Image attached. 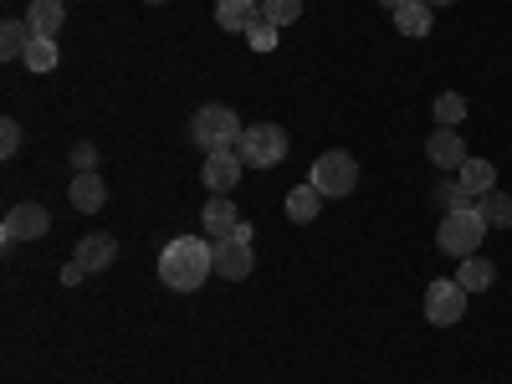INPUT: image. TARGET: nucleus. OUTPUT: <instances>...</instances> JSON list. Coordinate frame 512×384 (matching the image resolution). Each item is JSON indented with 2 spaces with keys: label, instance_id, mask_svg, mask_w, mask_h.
Instances as JSON below:
<instances>
[{
  "label": "nucleus",
  "instance_id": "nucleus-1",
  "mask_svg": "<svg viewBox=\"0 0 512 384\" xmlns=\"http://www.w3.org/2000/svg\"><path fill=\"white\" fill-rule=\"evenodd\" d=\"M210 272H216V241L200 236H175L159 251V282L169 292H195Z\"/></svg>",
  "mask_w": 512,
  "mask_h": 384
},
{
  "label": "nucleus",
  "instance_id": "nucleus-2",
  "mask_svg": "<svg viewBox=\"0 0 512 384\" xmlns=\"http://www.w3.org/2000/svg\"><path fill=\"white\" fill-rule=\"evenodd\" d=\"M190 134H195V144H200L205 154H226V149H236V144H241L246 128H241L236 108H226V103H210V108H200V113H195Z\"/></svg>",
  "mask_w": 512,
  "mask_h": 384
},
{
  "label": "nucleus",
  "instance_id": "nucleus-3",
  "mask_svg": "<svg viewBox=\"0 0 512 384\" xmlns=\"http://www.w3.org/2000/svg\"><path fill=\"white\" fill-rule=\"evenodd\" d=\"M482 236H487V221H482V210H451V216H441V231H436V246L446 256H477L482 251Z\"/></svg>",
  "mask_w": 512,
  "mask_h": 384
},
{
  "label": "nucleus",
  "instance_id": "nucleus-4",
  "mask_svg": "<svg viewBox=\"0 0 512 384\" xmlns=\"http://www.w3.org/2000/svg\"><path fill=\"white\" fill-rule=\"evenodd\" d=\"M308 180L318 185V195H323V200L354 195V185H359V159H354V154H344V149H328V154H318V159H313V175H308Z\"/></svg>",
  "mask_w": 512,
  "mask_h": 384
},
{
  "label": "nucleus",
  "instance_id": "nucleus-5",
  "mask_svg": "<svg viewBox=\"0 0 512 384\" xmlns=\"http://www.w3.org/2000/svg\"><path fill=\"white\" fill-rule=\"evenodd\" d=\"M236 154H241L246 169H272V164L287 159V134L277 123H251L241 134V144H236Z\"/></svg>",
  "mask_w": 512,
  "mask_h": 384
},
{
  "label": "nucleus",
  "instance_id": "nucleus-6",
  "mask_svg": "<svg viewBox=\"0 0 512 384\" xmlns=\"http://www.w3.org/2000/svg\"><path fill=\"white\" fill-rule=\"evenodd\" d=\"M425 318H431L436 328H451L466 318V287L456 277H436L431 287H425Z\"/></svg>",
  "mask_w": 512,
  "mask_h": 384
},
{
  "label": "nucleus",
  "instance_id": "nucleus-7",
  "mask_svg": "<svg viewBox=\"0 0 512 384\" xmlns=\"http://www.w3.org/2000/svg\"><path fill=\"white\" fill-rule=\"evenodd\" d=\"M52 231V216H47V205H36V200H21L6 210V226H0V241H41Z\"/></svg>",
  "mask_w": 512,
  "mask_h": 384
},
{
  "label": "nucleus",
  "instance_id": "nucleus-8",
  "mask_svg": "<svg viewBox=\"0 0 512 384\" xmlns=\"http://www.w3.org/2000/svg\"><path fill=\"white\" fill-rule=\"evenodd\" d=\"M241 175H246V164H241V154H236V149H226V154H205L200 180H205V190H210V195H231V190L241 185Z\"/></svg>",
  "mask_w": 512,
  "mask_h": 384
},
{
  "label": "nucleus",
  "instance_id": "nucleus-9",
  "mask_svg": "<svg viewBox=\"0 0 512 384\" xmlns=\"http://www.w3.org/2000/svg\"><path fill=\"white\" fill-rule=\"evenodd\" d=\"M251 267H256L251 241H241V236H226V241H216V277H231V282H241V277H251Z\"/></svg>",
  "mask_w": 512,
  "mask_h": 384
},
{
  "label": "nucleus",
  "instance_id": "nucleus-10",
  "mask_svg": "<svg viewBox=\"0 0 512 384\" xmlns=\"http://www.w3.org/2000/svg\"><path fill=\"white\" fill-rule=\"evenodd\" d=\"M113 256H118V241H113L108 231H93V236H82V241H77L72 262H77L82 272H108V267H113Z\"/></svg>",
  "mask_w": 512,
  "mask_h": 384
},
{
  "label": "nucleus",
  "instance_id": "nucleus-11",
  "mask_svg": "<svg viewBox=\"0 0 512 384\" xmlns=\"http://www.w3.org/2000/svg\"><path fill=\"white\" fill-rule=\"evenodd\" d=\"M425 159H431L436 169H461V164L472 159V154H466V144H461V134H456V128H436V134H431V144H425Z\"/></svg>",
  "mask_w": 512,
  "mask_h": 384
},
{
  "label": "nucleus",
  "instance_id": "nucleus-12",
  "mask_svg": "<svg viewBox=\"0 0 512 384\" xmlns=\"http://www.w3.org/2000/svg\"><path fill=\"white\" fill-rule=\"evenodd\" d=\"M200 226H205V236H216V241L236 236V226H241V216H236V200H231V195H210V205H205Z\"/></svg>",
  "mask_w": 512,
  "mask_h": 384
},
{
  "label": "nucleus",
  "instance_id": "nucleus-13",
  "mask_svg": "<svg viewBox=\"0 0 512 384\" xmlns=\"http://www.w3.org/2000/svg\"><path fill=\"white\" fill-rule=\"evenodd\" d=\"M262 21V0H216V26L221 31H251Z\"/></svg>",
  "mask_w": 512,
  "mask_h": 384
},
{
  "label": "nucleus",
  "instance_id": "nucleus-14",
  "mask_svg": "<svg viewBox=\"0 0 512 384\" xmlns=\"http://www.w3.org/2000/svg\"><path fill=\"white\" fill-rule=\"evenodd\" d=\"M67 200H72V210H82V216H93V210H103L108 190H103V180H98V169H93V175H72Z\"/></svg>",
  "mask_w": 512,
  "mask_h": 384
},
{
  "label": "nucleus",
  "instance_id": "nucleus-15",
  "mask_svg": "<svg viewBox=\"0 0 512 384\" xmlns=\"http://www.w3.org/2000/svg\"><path fill=\"white\" fill-rule=\"evenodd\" d=\"M62 21H67V6H62V0H31V11H26L31 36H57Z\"/></svg>",
  "mask_w": 512,
  "mask_h": 384
},
{
  "label": "nucleus",
  "instance_id": "nucleus-16",
  "mask_svg": "<svg viewBox=\"0 0 512 384\" xmlns=\"http://www.w3.org/2000/svg\"><path fill=\"white\" fill-rule=\"evenodd\" d=\"M456 282H461L466 292H487V287L497 282V267L487 262V256H461V272H456Z\"/></svg>",
  "mask_w": 512,
  "mask_h": 384
},
{
  "label": "nucleus",
  "instance_id": "nucleus-17",
  "mask_svg": "<svg viewBox=\"0 0 512 384\" xmlns=\"http://www.w3.org/2000/svg\"><path fill=\"white\" fill-rule=\"evenodd\" d=\"M456 180H461L466 190H472V195H487V190H497V169H492L487 159H477V154H472V159H466V164L456 169Z\"/></svg>",
  "mask_w": 512,
  "mask_h": 384
},
{
  "label": "nucleus",
  "instance_id": "nucleus-18",
  "mask_svg": "<svg viewBox=\"0 0 512 384\" xmlns=\"http://www.w3.org/2000/svg\"><path fill=\"white\" fill-rule=\"evenodd\" d=\"M318 205H323V195H318V185L308 180V185H297V190H287V221H313L318 216Z\"/></svg>",
  "mask_w": 512,
  "mask_h": 384
},
{
  "label": "nucleus",
  "instance_id": "nucleus-19",
  "mask_svg": "<svg viewBox=\"0 0 512 384\" xmlns=\"http://www.w3.org/2000/svg\"><path fill=\"white\" fill-rule=\"evenodd\" d=\"M26 72H57L62 52H57V36H31V47H26Z\"/></svg>",
  "mask_w": 512,
  "mask_h": 384
},
{
  "label": "nucleus",
  "instance_id": "nucleus-20",
  "mask_svg": "<svg viewBox=\"0 0 512 384\" xmlns=\"http://www.w3.org/2000/svg\"><path fill=\"white\" fill-rule=\"evenodd\" d=\"M395 31H400V36H425V31H431V6L405 0V6L395 11Z\"/></svg>",
  "mask_w": 512,
  "mask_h": 384
},
{
  "label": "nucleus",
  "instance_id": "nucleus-21",
  "mask_svg": "<svg viewBox=\"0 0 512 384\" xmlns=\"http://www.w3.org/2000/svg\"><path fill=\"white\" fill-rule=\"evenodd\" d=\"M26 47H31V26L26 21H6V26H0V57H6V62H21Z\"/></svg>",
  "mask_w": 512,
  "mask_h": 384
},
{
  "label": "nucleus",
  "instance_id": "nucleus-22",
  "mask_svg": "<svg viewBox=\"0 0 512 384\" xmlns=\"http://www.w3.org/2000/svg\"><path fill=\"white\" fill-rule=\"evenodd\" d=\"M477 210H482V221H487V226H512V195L487 190V195H477Z\"/></svg>",
  "mask_w": 512,
  "mask_h": 384
},
{
  "label": "nucleus",
  "instance_id": "nucleus-23",
  "mask_svg": "<svg viewBox=\"0 0 512 384\" xmlns=\"http://www.w3.org/2000/svg\"><path fill=\"white\" fill-rule=\"evenodd\" d=\"M436 200H441L446 216H451V210H472V205H477V195L466 190L461 180H441V185H436Z\"/></svg>",
  "mask_w": 512,
  "mask_h": 384
},
{
  "label": "nucleus",
  "instance_id": "nucleus-24",
  "mask_svg": "<svg viewBox=\"0 0 512 384\" xmlns=\"http://www.w3.org/2000/svg\"><path fill=\"white\" fill-rule=\"evenodd\" d=\"M297 16H303V0H262V21H272L277 31L292 26Z\"/></svg>",
  "mask_w": 512,
  "mask_h": 384
},
{
  "label": "nucleus",
  "instance_id": "nucleus-25",
  "mask_svg": "<svg viewBox=\"0 0 512 384\" xmlns=\"http://www.w3.org/2000/svg\"><path fill=\"white\" fill-rule=\"evenodd\" d=\"M466 118V98L461 93H441L436 98V128H456Z\"/></svg>",
  "mask_w": 512,
  "mask_h": 384
},
{
  "label": "nucleus",
  "instance_id": "nucleus-26",
  "mask_svg": "<svg viewBox=\"0 0 512 384\" xmlns=\"http://www.w3.org/2000/svg\"><path fill=\"white\" fill-rule=\"evenodd\" d=\"M16 154H21V123L6 118L0 123V159H16Z\"/></svg>",
  "mask_w": 512,
  "mask_h": 384
},
{
  "label": "nucleus",
  "instance_id": "nucleus-27",
  "mask_svg": "<svg viewBox=\"0 0 512 384\" xmlns=\"http://www.w3.org/2000/svg\"><path fill=\"white\" fill-rule=\"evenodd\" d=\"M246 36H251V47H256V52H272V47H277V26H272V21H256Z\"/></svg>",
  "mask_w": 512,
  "mask_h": 384
},
{
  "label": "nucleus",
  "instance_id": "nucleus-28",
  "mask_svg": "<svg viewBox=\"0 0 512 384\" xmlns=\"http://www.w3.org/2000/svg\"><path fill=\"white\" fill-rule=\"evenodd\" d=\"M72 169H77V175H93V169H98V149L93 144H77L72 149Z\"/></svg>",
  "mask_w": 512,
  "mask_h": 384
},
{
  "label": "nucleus",
  "instance_id": "nucleus-29",
  "mask_svg": "<svg viewBox=\"0 0 512 384\" xmlns=\"http://www.w3.org/2000/svg\"><path fill=\"white\" fill-rule=\"evenodd\" d=\"M82 277H88V272H82V267H77V262H67V267H62V282H67V287H77V282H82Z\"/></svg>",
  "mask_w": 512,
  "mask_h": 384
},
{
  "label": "nucleus",
  "instance_id": "nucleus-30",
  "mask_svg": "<svg viewBox=\"0 0 512 384\" xmlns=\"http://www.w3.org/2000/svg\"><path fill=\"white\" fill-rule=\"evenodd\" d=\"M420 6H431V11H441V6H456V0H420Z\"/></svg>",
  "mask_w": 512,
  "mask_h": 384
},
{
  "label": "nucleus",
  "instance_id": "nucleus-31",
  "mask_svg": "<svg viewBox=\"0 0 512 384\" xmlns=\"http://www.w3.org/2000/svg\"><path fill=\"white\" fill-rule=\"evenodd\" d=\"M379 6H384V11H400V6H405V0H379Z\"/></svg>",
  "mask_w": 512,
  "mask_h": 384
},
{
  "label": "nucleus",
  "instance_id": "nucleus-32",
  "mask_svg": "<svg viewBox=\"0 0 512 384\" xmlns=\"http://www.w3.org/2000/svg\"><path fill=\"white\" fill-rule=\"evenodd\" d=\"M149 6H164V0H149Z\"/></svg>",
  "mask_w": 512,
  "mask_h": 384
}]
</instances>
